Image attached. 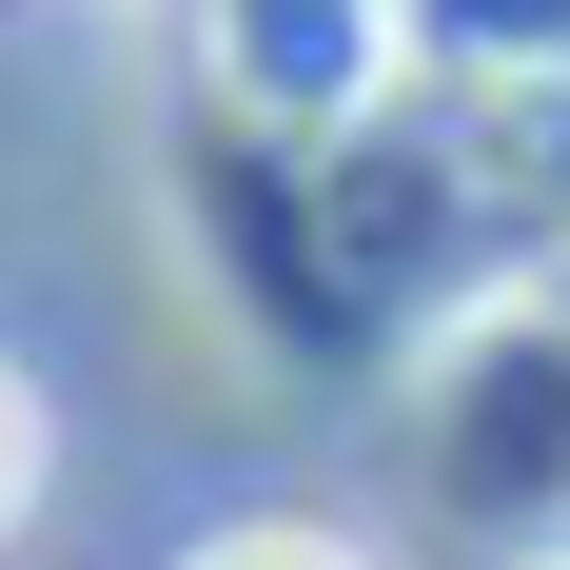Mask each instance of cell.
<instances>
[{"label": "cell", "mask_w": 570, "mask_h": 570, "mask_svg": "<svg viewBox=\"0 0 570 570\" xmlns=\"http://www.w3.org/2000/svg\"><path fill=\"white\" fill-rule=\"evenodd\" d=\"M20 492H40V394L0 374V512H20Z\"/></svg>", "instance_id": "7a4b0ae2"}, {"label": "cell", "mask_w": 570, "mask_h": 570, "mask_svg": "<svg viewBox=\"0 0 570 570\" xmlns=\"http://www.w3.org/2000/svg\"><path fill=\"white\" fill-rule=\"evenodd\" d=\"M177 570H354L335 531H217V551H177Z\"/></svg>", "instance_id": "6da1fadb"}]
</instances>
